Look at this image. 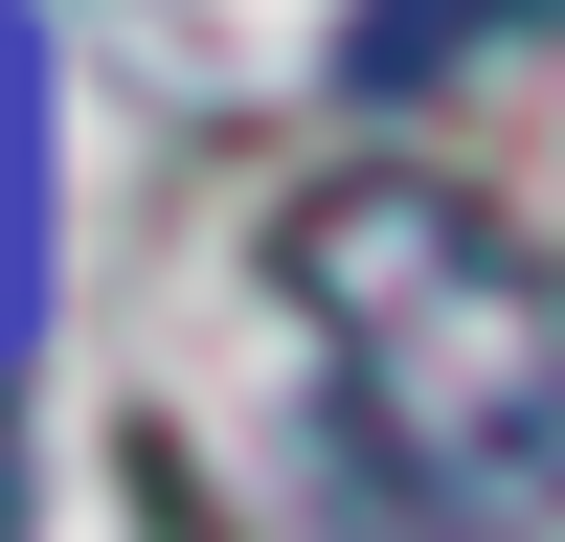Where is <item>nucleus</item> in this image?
<instances>
[{"instance_id": "f257e3e1", "label": "nucleus", "mask_w": 565, "mask_h": 542, "mask_svg": "<svg viewBox=\"0 0 565 542\" xmlns=\"http://www.w3.org/2000/svg\"><path fill=\"white\" fill-rule=\"evenodd\" d=\"M295 361L407 542H565V271L407 159H340L271 226Z\"/></svg>"}, {"instance_id": "f03ea898", "label": "nucleus", "mask_w": 565, "mask_h": 542, "mask_svg": "<svg viewBox=\"0 0 565 542\" xmlns=\"http://www.w3.org/2000/svg\"><path fill=\"white\" fill-rule=\"evenodd\" d=\"M543 0H362L340 23V90H430V68H476V45H521Z\"/></svg>"}, {"instance_id": "7ed1b4c3", "label": "nucleus", "mask_w": 565, "mask_h": 542, "mask_svg": "<svg viewBox=\"0 0 565 542\" xmlns=\"http://www.w3.org/2000/svg\"><path fill=\"white\" fill-rule=\"evenodd\" d=\"M0 520H23V475H0Z\"/></svg>"}]
</instances>
